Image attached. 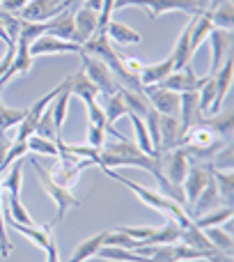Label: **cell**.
<instances>
[{
    "mask_svg": "<svg viewBox=\"0 0 234 262\" xmlns=\"http://www.w3.org/2000/svg\"><path fill=\"white\" fill-rule=\"evenodd\" d=\"M204 81H207V78H198L195 72L191 69V64H186L179 72H172L161 85L166 88V90H172V92H177V95H181V92H198L200 88L204 85Z\"/></svg>",
    "mask_w": 234,
    "mask_h": 262,
    "instance_id": "14",
    "label": "cell"
},
{
    "mask_svg": "<svg viewBox=\"0 0 234 262\" xmlns=\"http://www.w3.org/2000/svg\"><path fill=\"white\" fill-rule=\"evenodd\" d=\"M46 262H60V253H58V244H55V239L51 237L49 246H46Z\"/></svg>",
    "mask_w": 234,
    "mask_h": 262,
    "instance_id": "50",
    "label": "cell"
},
{
    "mask_svg": "<svg viewBox=\"0 0 234 262\" xmlns=\"http://www.w3.org/2000/svg\"><path fill=\"white\" fill-rule=\"evenodd\" d=\"M145 168L152 172L154 168H158V159L147 157L140 152L138 145L129 143V140H117V143H106L99 152V168Z\"/></svg>",
    "mask_w": 234,
    "mask_h": 262,
    "instance_id": "1",
    "label": "cell"
},
{
    "mask_svg": "<svg viewBox=\"0 0 234 262\" xmlns=\"http://www.w3.org/2000/svg\"><path fill=\"white\" fill-rule=\"evenodd\" d=\"M104 237H106V232H99V235H95V237H90V239L81 242V244L76 246V251L72 253L69 262H85L90 258H97V251L104 246Z\"/></svg>",
    "mask_w": 234,
    "mask_h": 262,
    "instance_id": "28",
    "label": "cell"
},
{
    "mask_svg": "<svg viewBox=\"0 0 234 262\" xmlns=\"http://www.w3.org/2000/svg\"><path fill=\"white\" fill-rule=\"evenodd\" d=\"M64 83V81H62ZM69 99H72V92L64 88L62 92H60L58 97H55L53 101H51V106H49V111H51V115H53V122H55V129H62V124H64V120H67V113H69Z\"/></svg>",
    "mask_w": 234,
    "mask_h": 262,
    "instance_id": "33",
    "label": "cell"
},
{
    "mask_svg": "<svg viewBox=\"0 0 234 262\" xmlns=\"http://www.w3.org/2000/svg\"><path fill=\"white\" fill-rule=\"evenodd\" d=\"M9 145H12V140H7L5 138V134L0 131V168H3V161H5V157H7Z\"/></svg>",
    "mask_w": 234,
    "mask_h": 262,
    "instance_id": "51",
    "label": "cell"
},
{
    "mask_svg": "<svg viewBox=\"0 0 234 262\" xmlns=\"http://www.w3.org/2000/svg\"><path fill=\"white\" fill-rule=\"evenodd\" d=\"M209 41H212V67H209V76H214L223 67V62H225L227 51L232 49V30H218V28H214L212 35H209Z\"/></svg>",
    "mask_w": 234,
    "mask_h": 262,
    "instance_id": "16",
    "label": "cell"
},
{
    "mask_svg": "<svg viewBox=\"0 0 234 262\" xmlns=\"http://www.w3.org/2000/svg\"><path fill=\"white\" fill-rule=\"evenodd\" d=\"M179 147L189 154L191 161H212V159L225 147V140H223L221 136H216L200 120L198 124H193L191 129L184 131Z\"/></svg>",
    "mask_w": 234,
    "mask_h": 262,
    "instance_id": "2",
    "label": "cell"
},
{
    "mask_svg": "<svg viewBox=\"0 0 234 262\" xmlns=\"http://www.w3.org/2000/svg\"><path fill=\"white\" fill-rule=\"evenodd\" d=\"M64 9H72V12H76L78 7H83L85 5V0H62Z\"/></svg>",
    "mask_w": 234,
    "mask_h": 262,
    "instance_id": "52",
    "label": "cell"
},
{
    "mask_svg": "<svg viewBox=\"0 0 234 262\" xmlns=\"http://www.w3.org/2000/svg\"><path fill=\"white\" fill-rule=\"evenodd\" d=\"M223 3H225V0H209V3H207V12H214V9H216L218 5H223Z\"/></svg>",
    "mask_w": 234,
    "mask_h": 262,
    "instance_id": "55",
    "label": "cell"
},
{
    "mask_svg": "<svg viewBox=\"0 0 234 262\" xmlns=\"http://www.w3.org/2000/svg\"><path fill=\"white\" fill-rule=\"evenodd\" d=\"M23 118H26V108H9V106H5L3 101H0V131H3V134L18 127Z\"/></svg>",
    "mask_w": 234,
    "mask_h": 262,
    "instance_id": "41",
    "label": "cell"
},
{
    "mask_svg": "<svg viewBox=\"0 0 234 262\" xmlns=\"http://www.w3.org/2000/svg\"><path fill=\"white\" fill-rule=\"evenodd\" d=\"M214 180V166L209 161H191L189 172H186V180L181 182V191H184L186 205H193L195 198L202 193V189ZM189 214V212H186Z\"/></svg>",
    "mask_w": 234,
    "mask_h": 262,
    "instance_id": "5",
    "label": "cell"
},
{
    "mask_svg": "<svg viewBox=\"0 0 234 262\" xmlns=\"http://www.w3.org/2000/svg\"><path fill=\"white\" fill-rule=\"evenodd\" d=\"M46 35L58 37V39H64V41H74V37H76V26H74L72 9H62V12L55 14L51 21H46Z\"/></svg>",
    "mask_w": 234,
    "mask_h": 262,
    "instance_id": "21",
    "label": "cell"
},
{
    "mask_svg": "<svg viewBox=\"0 0 234 262\" xmlns=\"http://www.w3.org/2000/svg\"><path fill=\"white\" fill-rule=\"evenodd\" d=\"M126 118L131 120V124H133V131H135V138H138L140 152L147 154V157H154V159H156V152H154V147H152V140H149L147 127H145V120L140 118V115H135V113H129Z\"/></svg>",
    "mask_w": 234,
    "mask_h": 262,
    "instance_id": "35",
    "label": "cell"
},
{
    "mask_svg": "<svg viewBox=\"0 0 234 262\" xmlns=\"http://www.w3.org/2000/svg\"><path fill=\"white\" fill-rule=\"evenodd\" d=\"M181 124H179V118L177 115H161L158 118V149H156V157L168 149H175L179 147L181 143Z\"/></svg>",
    "mask_w": 234,
    "mask_h": 262,
    "instance_id": "12",
    "label": "cell"
},
{
    "mask_svg": "<svg viewBox=\"0 0 234 262\" xmlns=\"http://www.w3.org/2000/svg\"><path fill=\"white\" fill-rule=\"evenodd\" d=\"M212 14V21H214V28L218 30H232L234 26V9H232V0H225L223 5H218Z\"/></svg>",
    "mask_w": 234,
    "mask_h": 262,
    "instance_id": "37",
    "label": "cell"
},
{
    "mask_svg": "<svg viewBox=\"0 0 234 262\" xmlns=\"http://www.w3.org/2000/svg\"><path fill=\"white\" fill-rule=\"evenodd\" d=\"M87 124H95V127H106V113L99 106V101L87 106Z\"/></svg>",
    "mask_w": 234,
    "mask_h": 262,
    "instance_id": "48",
    "label": "cell"
},
{
    "mask_svg": "<svg viewBox=\"0 0 234 262\" xmlns=\"http://www.w3.org/2000/svg\"><path fill=\"white\" fill-rule=\"evenodd\" d=\"M120 97H122V101H124V106H126L129 113H135V115H140V118H145V115L152 111V106H149L145 92H131V90L120 88Z\"/></svg>",
    "mask_w": 234,
    "mask_h": 262,
    "instance_id": "27",
    "label": "cell"
},
{
    "mask_svg": "<svg viewBox=\"0 0 234 262\" xmlns=\"http://www.w3.org/2000/svg\"><path fill=\"white\" fill-rule=\"evenodd\" d=\"M200 3H202V5H204V9H207V3H209V0H200Z\"/></svg>",
    "mask_w": 234,
    "mask_h": 262,
    "instance_id": "56",
    "label": "cell"
},
{
    "mask_svg": "<svg viewBox=\"0 0 234 262\" xmlns=\"http://www.w3.org/2000/svg\"><path fill=\"white\" fill-rule=\"evenodd\" d=\"M149 106L161 115H179V95L172 90H166L163 85H149L145 88Z\"/></svg>",
    "mask_w": 234,
    "mask_h": 262,
    "instance_id": "11",
    "label": "cell"
},
{
    "mask_svg": "<svg viewBox=\"0 0 234 262\" xmlns=\"http://www.w3.org/2000/svg\"><path fill=\"white\" fill-rule=\"evenodd\" d=\"M232 207H218V209H214V212H209V214H204V216H198V219H193V223H195V228H200V230H204V228H218L221 223H230L232 221Z\"/></svg>",
    "mask_w": 234,
    "mask_h": 262,
    "instance_id": "30",
    "label": "cell"
},
{
    "mask_svg": "<svg viewBox=\"0 0 234 262\" xmlns=\"http://www.w3.org/2000/svg\"><path fill=\"white\" fill-rule=\"evenodd\" d=\"M30 166L35 168V172H37V177H39V184L44 186V191L49 193V198L53 200V205H55V209H58V214H55V221H62L64 216H67V212L72 207H81V200L76 198V195L72 193L69 189H64V186H60L58 182L51 177V172H49V168H44L41 166V161L39 159H35L32 157L30 159Z\"/></svg>",
    "mask_w": 234,
    "mask_h": 262,
    "instance_id": "3",
    "label": "cell"
},
{
    "mask_svg": "<svg viewBox=\"0 0 234 262\" xmlns=\"http://www.w3.org/2000/svg\"><path fill=\"white\" fill-rule=\"evenodd\" d=\"M179 124L181 131L191 129L193 124H198L200 120L204 118V113L200 111V99H198V92H181L179 95Z\"/></svg>",
    "mask_w": 234,
    "mask_h": 262,
    "instance_id": "18",
    "label": "cell"
},
{
    "mask_svg": "<svg viewBox=\"0 0 234 262\" xmlns=\"http://www.w3.org/2000/svg\"><path fill=\"white\" fill-rule=\"evenodd\" d=\"M3 221H5V228H14V230L18 232V235H23V237H28V239L32 242V244L37 246V249H41V251H46V246H49V242H51V237H53V226L55 223H46L44 228H35V226H23V223H16V221H12V216H9V212H7V207L3 205Z\"/></svg>",
    "mask_w": 234,
    "mask_h": 262,
    "instance_id": "10",
    "label": "cell"
},
{
    "mask_svg": "<svg viewBox=\"0 0 234 262\" xmlns=\"http://www.w3.org/2000/svg\"><path fill=\"white\" fill-rule=\"evenodd\" d=\"M0 3H3V0H0Z\"/></svg>",
    "mask_w": 234,
    "mask_h": 262,
    "instance_id": "57",
    "label": "cell"
},
{
    "mask_svg": "<svg viewBox=\"0 0 234 262\" xmlns=\"http://www.w3.org/2000/svg\"><path fill=\"white\" fill-rule=\"evenodd\" d=\"M97 258L108 262H149V258H145V255L129 249H120V246H101L97 251Z\"/></svg>",
    "mask_w": 234,
    "mask_h": 262,
    "instance_id": "26",
    "label": "cell"
},
{
    "mask_svg": "<svg viewBox=\"0 0 234 262\" xmlns=\"http://www.w3.org/2000/svg\"><path fill=\"white\" fill-rule=\"evenodd\" d=\"M204 235L209 237V242H212V244L216 246V249L221 251L223 255L232 258V235L223 232L221 226H218V228H204Z\"/></svg>",
    "mask_w": 234,
    "mask_h": 262,
    "instance_id": "40",
    "label": "cell"
},
{
    "mask_svg": "<svg viewBox=\"0 0 234 262\" xmlns=\"http://www.w3.org/2000/svg\"><path fill=\"white\" fill-rule=\"evenodd\" d=\"M122 64H124V69L129 74H133V76H140V72H143V62H140L138 58H122Z\"/></svg>",
    "mask_w": 234,
    "mask_h": 262,
    "instance_id": "49",
    "label": "cell"
},
{
    "mask_svg": "<svg viewBox=\"0 0 234 262\" xmlns=\"http://www.w3.org/2000/svg\"><path fill=\"white\" fill-rule=\"evenodd\" d=\"M191 28H193V16H191V21L186 23V28L181 30L179 39H177L175 49H172V53H170L175 72H179L186 64H191V58H193V51H191Z\"/></svg>",
    "mask_w": 234,
    "mask_h": 262,
    "instance_id": "23",
    "label": "cell"
},
{
    "mask_svg": "<svg viewBox=\"0 0 234 262\" xmlns=\"http://www.w3.org/2000/svg\"><path fill=\"white\" fill-rule=\"evenodd\" d=\"M3 203H5V207H7V212H9V216H12V221L23 223V226H35L32 216L28 214V209L23 207L21 195H5Z\"/></svg>",
    "mask_w": 234,
    "mask_h": 262,
    "instance_id": "36",
    "label": "cell"
},
{
    "mask_svg": "<svg viewBox=\"0 0 234 262\" xmlns=\"http://www.w3.org/2000/svg\"><path fill=\"white\" fill-rule=\"evenodd\" d=\"M81 60H83V72H85V76L90 78L92 85L99 90V95L110 97V95H115V92L120 90V83L115 81L113 72H110V69L106 67L99 58L87 55V53H81Z\"/></svg>",
    "mask_w": 234,
    "mask_h": 262,
    "instance_id": "4",
    "label": "cell"
},
{
    "mask_svg": "<svg viewBox=\"0 0 234 262\" xmlns=\"http://www.w3.org/2000/svg\"><path fill=\"white\" fill-rule=\"evenodd\" d=\"M85 166H92V161H81V163H69V161H60L55 163V168H51V177H53L55 182H58L60 186H64V189L72 191L74 186H76L78 177H81L83 168Z\"/></svg>",
    "mask_w": 234,
    "mask_h": 262,
    "instance_id": "20",
    "label": "cell"
},
{
    "mask_svg": "<svg viewBox=\"0 0 234 262\" xmlns=\"http://www.w3.org/2000/svg\"><path fill=\"white\" fill-rule=\"evenodd\" d=\"M87 145L95 149H101L106 145V127H95L87 124Z\"/></svg>",
    "mask_w": 234,
    "mask_h": 262,
    "instance_id": "46",
    "label": "cell"
},
{
    "mask_svg": "<svg viewBox=\"0 0 234 262\" xmlns=\"http://www.w3.org/2000/svg\"><path fill=\"white\" fill-rule=\"evenodd\" d=\"M62 53H83V46L76 44V41H64L58 39V37H51V35H41L39 39H35L30 44V58L35 55H62Z\"/></svg>",
    "mask_w": 234,
    "mask_h": 262,
    "instance_id": "9",
    "label": "cell"
},
{
    "mask_svg": "<svg viewBox=\"0 0 234 262\" xmlns=\"http://www.w3.org/2000/svg\"><path fill=\"white\" fill-rule=\"evenodd\" d=\"M0 23H3L5 32H7V37L12 39V44H16V37H18V30H21V18L16 16V14L7 12V9L0 7Z\"/></svg>",
    "mask_w": 234,
    "mask_h": 262,
    "instance_id": "43",
    "label": "cell"
},
{
    "mask_svg": "<svg viewBox=\"0 0 234 262\" xmlns=\"http://www.w3.org/2000/svg\"><path fill=\"white\" fill-rule=\"evenodd\" d=\"M232 69H234V60L227 55L223 67L214 74V81H216V97H214V104L209 106V113L207 115H216L221 111L223 101H225V95L230 92V85H232ZM204 115V118H207Z\"/></svg>",
    "mask_w": 234,
    "mask_h": 262,
    "instance_id": "17",
    "label": "cell"
},
{
    "mask_svg": "<svg viewBox=\"0 0 234 262\" xmlns=\"http://www.w3.org/2000/svg\"><path fill=\"white\" fill-rule=\"evenodd\" d=\"M101 170L106 172V175L110 177V180H115V182H120V184H124L126 189H131L135 195H138V200H143L145 205H149V207H154L156 212H161L163 216H168V212H170V207H172V200H168L166 195H161V193H156V191H149V189H145V186H140L138 182H133V180H126L124 175H120L117 170H110V168H101Z\"/></svg>",
    "mask_w": 234,
    "mask_h": 262,
    "instance_id": "7",
    "label": "cell"
},
{
    "mask_svg": "<svg viewBox=\"0 0 234 262\" xmlns=\"http://www.w3.org/2000/svg\"><path fill=\"white\" fill-rule=\"evenodd\" d=\"M202 122L207 124L209 129L214 131L216 136H221L223 140H230L232 138V113H216V115H207L202 118Z\"/></svg>",
    "mask_w": 234,
    "mask_h": 262,
    "instance_id": "29",
    "label": "cell"
},
{
    "mask_svg": "<svg viewBox=\"0 0 234 262\" xmlns=\"http://www.w3.org/2000/svg\"><path fill=\"white\" fill-rule=\"evenodd\" d=\"M21 182H23V161L18 159V161H14L9 166V175L0 184L7 191V195H21Z\"/></svg>",
    "mask_w": 234,
    "mask_h": 262,
    "instance_id": "38",
    "label": "cell"
},
{
    "mask_svg": "<svg viewBox=\"0 0 234 262\" xmlns=\"http://www.w3.org/2000/svg\"><path fill=\"white\" fill-rule=\"evenodd\" d=\"M0 41H3L7 49H9V46H16V44H12V39L7 37V32H5V28H3V23H0Z\"/></svg>",
    "mask_w": 234,
    "mask_h": 262,
    "instance_id": "54",
    "label": "cell"
},
{
    "mask_svg": "<svg viewBox=\"0 0 234 262\" xmlns=\"http://www.w3.org/2000/svg\"><path fill=\"white\" fill-rule=\"evenodd\" d=\"M212 30H214V21L207 9H204L202 14H198V16H193V28H191V51H193V53L209 39Z\"/></svg>",
    "mask_w": 234,
    "mask_h": 262,
    "instance_id": "25",
    "label": "cell"
},
{
    "mask_svg": "<svg viewBox=\"0 0 234 262\" xmlns=\"http://www.w3.org/2000/svg\"><path fill=\"white\" fill-rule=\"evenodd\" d=\"M64 88H67V90L72 92V95H76L78 99L85 101V106L95 104V101L99 99V90H97V88L90 83V78L85 76L83 67L78 69L76 74H72V76L64 78Z\"/></svg>",
    "mask_w": 234,
    "mask_h": 262,
    "instance_id": "19",
    "label": "cell"
},
{
    "mask_svg": "<svg viewBox=\"0 0 234 262\" xmlns=\"http://www.w3.org/2000/svg\"><path fill=\"white\" fill-rule=\"evenodd\" d=\"M35 134L41 136V138L46 140H55L58 138V129H55V122H53V115H51V111L46 108L44 113H41V118L37 120V127H35Z\"/></svg>",
    "mask_w": 234,
    "mask_h": 262,
    "instance_id": "42",
    "label": "cell"
},
{
    "mask_svg": "<svg viewBox=\"0 0 234 262\" xmlns=\"http://www.w3.org/2000/svg\"><path fill=\"white\" fill-rule=\"evenodd\" d=\"M74 26H76V37H74V41L83 46L87 39H92V37L99 32V14L87 7H78L76 12H74Z\"/></svg>",
    "mask_w": 234,
    "mask_h": 262,
    "instance_id": "15",
    "label": "cell"
},
{
    "mask_svg": "<svg viewBox=\"0 0 234 262\" xmlns=\"http://www.w3.org/2000/svg\"><path fill=\"white\" fill-rule=\"evenodd\" d=\"M101 108H104V113H106V127H113L120 118L129 115V111H126L124 101H122V97H120V90H117L115 95L106 97V104L101 106Z\"/></svg>",
    "mask_w": 234,
    "mask_h": 262,
    "instance_id": "32",
    "label": "cell"
},
{
    "mask_svg": "<svg viewBox=\"0 0 234 262\" xmlns=\"http://www.w3.org/2000/svg\"><path fill=\"white\" fill-rule=\"evenodd\" d=\"M143 9L149 14L152 21H156L161 14L168 12H184L191 16H198L204 12V5L200 0H143Z\"/></svg>",
    "mask_w": 234,
    "mask_h": 262,
    "instance_id": "8",
    "label": "cell"
},
{
    "mask_svg": "<svg viewBox=\"0 0 234 262\" xmlns=\"http://www.w3.org/2000/svg\"><path fill=\"white\" fill-rule=\"evenodd\" d=\"M55 140H58V138H55ZM55 140H46V138H41V136L32 134L30 138L26 140V145H28V152H35V154H44V157L58 159V145H55Z\"/></svg>",
    "mask_w": 234,
    "mask_h": 262,
    "instance_id": "39",
    "label": "cell"
},
{
    "mask_svg": "<svg viewBox=\"0 0 234 262\" xmlns=\"http://www.w3.org/2000/svg\"><path fill=\"white\" fill-rule=\"evenodd\" d=\"M175 72V67H172V58L168 55L166 60H161V62H154V64H143V72H140V85L143 88H149V85H161L163 81H166L170 74Z\"/></svg>",
    "mask_w": 234,
    "mask_h": 262,
    "instance_id": "22",
    "label": "cell"
},
{
    "mask_svg": "<svg viewBox=\"0 0 234 262\" xmlns=\"http://www.w3.org/2000/svg\"><path fill=\"white\" fill-rule=\"evenodd\" d=\"M156 159H158V170L163 172V177L168 182H172V184L181 186V182L186 180V172H189V166H191L189 154L181 147H175V149H168V152L158 154Z\"/></svg>",
    "mask_w": 234,
    "mask_h": 262,
    "instance_id": "6",
    "label": "cell"
},
{
    "mask_svg": "<svg viewBox=\"0 0 234 262\" xmlns=\"http://www.w3.org/2000/svg\"><path fill=\"white\" fill-rule=\"evenodd\" d=\"M104 246H120V249H129V251H133L135 246H140V242L131 239V237H126L124 232H120V230H113V232H106V237H104Z\"/></svg>",
    "mask_w": 234,
    "mask_h": 262,
    "instance_id": "45",
    "label": "cell"
},
{
    "mask_svg": "<svg viewBox=\"0 0 234 262\" xmlns=\"http://www.w3.org/2000/svg\"><path fill=\"white\" fill-rule=\"evenodd\" d=\"M0 88H3V85H0Z\"/></svg>",
    "mask_w": 234,
    "mask_h": 262,
    "instance_id": "58",
    "label": "cell"
},
{
    "mask_svg": "<svg viewBox=\"0 0 234 262\" xmlns=\"http://www.w3.org/2000/svg\"><path fill=\"white\" fill-rule=\"evenodd\" d=\"M232 147L230 145H225V147L221 149V152L216 154V157L212 159V166H214V170H221V168H225V170H232Z\"/></svg>",
    "mask_w": 234,
    "mask_h": 262,
    "instance_id": "47",
    "label": "cell"
},
{
    "mask_svg": "<svg viewBox=\"0 0 234 262\" xmlns=\"http://www.w3.org/2000/svg\"><path fill=\"white\" fill-rule=\"evenodd\" d=\"M101 5H104V0H85V5H83V7H87V9H92V12L99 14L101 12Z\"/></svg>",
    "mask_w": 234,
    "mask_h": 262,
    "instance_id": "53",
    "label": "cell"
},
{
    "mask_svg": "<svg viewBox=\"0 0 234 262\" xmlns=\"http://www.w3.org/2000/svg\"><path fill=\"white\" fill-rule=\"evenodd\" d=\"M26 154H28L26 140H12V145H9V149H7V157H5V161H3V168H0V175L7 172L9 166H12L14 161H18V159H23Z\"/></svg>",
    "mask_w": 234,
    "mask_h": 262,
    "instance_id": "44",
    "label": "cell"
},
{
    "mask_svg": "<svg viewBox=\"0 0 234 262\" xmlns=\"http://www.w3.org/2000/svg\"><path fill=\"white\" fill-rule=\"evenodd\" d=\"M214 182H216L221 203L225 207H232V195H234V172L232 170H214Z\"/></svg>",
    "mask_w": 234,
    "mask_h": 262,
    "instance_id": "31",
    "label": "cell"
},
{
    "mask_svg": "<svg viewBox=\"0 0 234 262\" xmlns=\"http://www.w3.org/2000/svg\"><path fill=\"white\" fill-rule=\"evenodd\" d=\"M104 32L110 41H115V44H120V46H138L140 41H143L140 32H135L133 28L124 26V23H120V21H110Z\"/></svg>",
    "mask_w": 234,
    "mask_h": 262,
    "instance_id": "24",
    "label": "cell"
},
{
    "mask_svg": "<svg viewBox=\"0 0 234 262\" xmlns=\"http://www.w3.org/2000/svg\"><path fill=\"white\" fill-rule=\"evenodd\" d=\"M179 230L181 228L177 226V221L168 219V223H163V228H156L154 235L145 244H177L179 242Z\"/></svg>",
    "mask_w": 234,
    "mask_h": 262,
    "instance_id": "34",
    "label": "cell"
},
{
    "mask_svg": "<svg viewBox=\"0 0 234 262\" xmlns=\"http://www.w3.org/2000/svg\"><path fill=\"white\" fill-rule=\"evenodd\" d=\"M64 9L62 0H30L23 9H18L16 16L23 21H51L55 14H60Z\"/></svg>",
    "mask_w": 234,
    "mask_h": 262,
    "instance_id": "13",
    "label": "cell"
}]
</instances>
